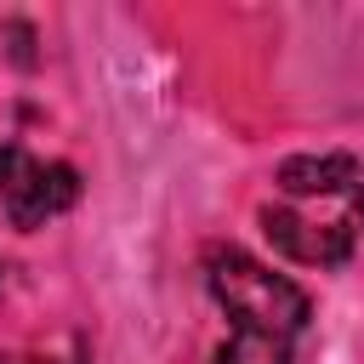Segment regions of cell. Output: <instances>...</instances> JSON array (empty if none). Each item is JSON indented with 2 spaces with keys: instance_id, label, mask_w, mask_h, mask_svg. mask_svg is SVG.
Masks as SVG:
<instances>
[{
  "instance_id": "cell-7",
  "label": "cell",
  "mask_w": 364,
  "mask_h": 364,
  "mask_svg": "<svg viewBox=\"0 0 364 364\" xmlns=\"http://www.w3.org/2000/svg\"><path fill=\"white\" fill-rule=\"evenodd\" d=\"M0 364H51V358H0Z\"/></svg>"
},
{
  "instance_id": "cell-1",
  "label": "cell",
  "mask_w": 364,
  "mask_h": 364,
  "mask_svg": "<svg viewBox=\"0 0 364 364\" xmlns=\"http://www.w3.org/2000/svg\"><path fill=\"white\" fill-rule=\"evenodd\" d=\"M205 284L216 296V307L233 318V330H273V336H301L313 318V301L301 284H290L284 273H273L267 262H256L239 245H216L205 256Z\"/></svg>"
},
{
  "instance_id": "cell-5",
  "label": "cell",
  "mask_w": 364,
  "mask_h": 364,
  "mask_svg": "<svg viewBox=\"0 0 364 364\" xmlns=\"http://www.w3.org/2000/svg\"><path fill=\"white\" fill-rule=\"evenodd\" d=\"M216 364H290V336L273 330H233L216 347Z\"/></svg>"
},
{
  "instance_id": "cell-6",
  "label": "cell",
  "mask_w": 364,
  "mask_h": 364,
  "mask_svg": "<svg viewBox=\"0 0 364 364\" xmlns=\"http://www.w3.org/2000/svg\"><path fill=\"white\" fill-rule=\"evenodd\" d=\"M347 222H353V228H364V182L347 193Z\"/></svg>"
},
{
  "instance_id": "cell-4",
  "label": "cell",
  "mask_w": 364,
  "mask_h": 364,
  "mask_svg": "<svg viewBox=\"0 0 364 364\" xmlns=\"http://www.w3.org/2000/svg\"><path fill=\"white\" fill-rule=\"evenodd\" d=\"M364 182L353 154H296L279 165V188L290 199H318V193H353Z\"/></svg>"
},
{
  "instance_id": "cell-2",
  "label": "cell",
  "mask_w": 364,
  "mask_h": 364,
  "mask_svg": "<svg viewBox=\"0 0 364 364\" xmlns=\"http://www.w3.org/2000/svg\"><path fill=\"white\" fill-rule=\"evenodd\" d=\"M80 199V171L68 159H34L17 142H0V205L17 228H46Z\"/></svg>"
},
{
  "instance_id": "cell-3",
  "label": "cell",
  "mask_w": 364,
  "mask_h": 364,
  "mask_svg": "<svg viewBox=\"0 0 364 364\" xmlns=\"http://www.w3.org/2000/svg\"><path fill=\"white\" fill-rule=\"evenodd\" d=\"M262 233L273 239V250H284L290 262H307V267H341L353 256V222L347 216H307L296 205H267L262 210Z\"/></svg>"
}]
</instances>
